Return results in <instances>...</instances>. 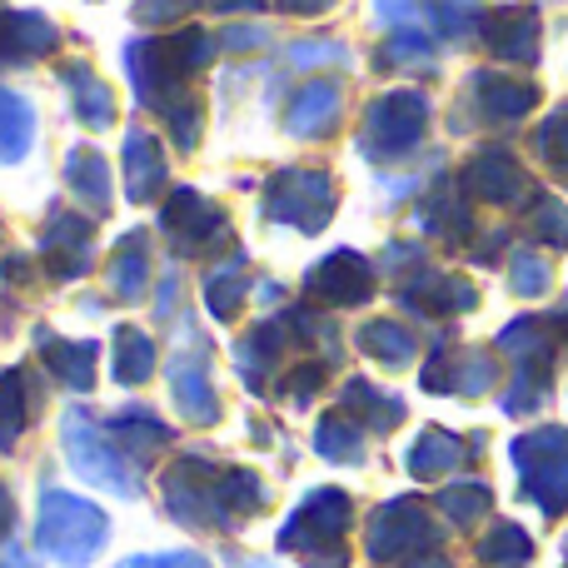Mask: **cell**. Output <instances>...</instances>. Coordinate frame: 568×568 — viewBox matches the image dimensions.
I'll use <instances>...</instances> for the list:
<instances>
[{
	"label": "cell",
	"instance_id": "cell-1",
	"mask_svg": "<svg viewBox=\"0 0 568 568\" xmlns=\"http://www.w3.org/2000/svg\"><path fill=\"white\" fill-rule=\"evenodd\" d=\"M105 534H110V524H105V514H100L95 504L70 499V494H55V489L40 499L36 544H40V554H50V559L90 564L100 554V544H105Z\"/></svg>",
	"mask_w": 568,
	"mask_h": 568
},
{
	"label": "cell",
	"instance_id": "cell-2",
	"mask_svg": "<svg viewBox=\"0 0 568 568\" xmlns=\"http://www.w3.org/2000/svg\"><path fill=\"white\" fill-rule=\"evenodd\" d=\"M65 454H70V464H75V474H85L100 489H115V494H125V499L140 489V484L130 479V469L120 464V454L100 439V429L85 414H70L65 419Z\"/></svg>",
	"mask_w": 568,
	"mask_h": 568
},
{
	"label": "cell",
	"instance_id": "cell-3",
	"mask_svg": "<svg viewBox=\"0 0 568 568\" xmlns=\"http://www.w3.org/2000/svg\"><path fill=\"white\" fill-rule=\"evenodd\" d=\"M344 524H349V499L334 489H320L294 514V524L284 529V544H329L344 534Z\"/></svg>",
	"mask_w": 568,
	"mask_h": 568
},
{
	"label": "cell",
	"instance_id": "cell-4",
	"mask_svg": "<svg viewBox=\"0 0 568 568\" xmlns=\"http://www.w3.org/2000/svg\"><path fill=\"white\" fill-rule=\"evenodd\" d=\"M30 145V105L0 90V160H16Z\"/></svg>",
	"mask_w": 568,
	"mask_h": 568
},
{
	"label": "cell",
	"instance_id": "cell-5",
	"mask_svg": "<svg viewBox=\"0 0 568 568\" xmlns=\"http://www.w3.org/2000/svg\"><path fill=\"white\" fill-rule=\"evenodd\" d=\"M125 150H130V190H135V200H145L165 180V160H160V150L145 135H130Z\"/></svg>",
	"mask_w": 568,
	"mask_h": 568
},
{
	"label": "cell",
	"instance_id": "cell-6",
	"mask_svg": "<svg viewBox=\"0 0 568 568\" xmlns=\"http://www.w3.org/2000/svg\"><path fill=\"white\" fill-rule=\"evenodd\" d=\"M65 175H70V185H75L80 195H90L95 205H105V200H110L105 160H100L95 150H75V155H70V165H65Z\"/></svg>",
	"mask_w": 568,
	"mask_h": 568
},
{
	"label": "cell",
	"instance_id": "cell-7",
	"mask_svg": "<svg viewBox=\"0 0 568 568\" xmlns=\"http://www.w3.org/2000/svg\"><path fill=\"white\" fill-rule=\"evenodd\" d=\"M115 344H120L115 374H120L125 384H140V379L150 374V364H155V349H150V339H145V334H135V329H120Z\"/></svg>",
	"mask_w": 568,
	"mask_h": 568
},
{
	"label": "cell",
	"instance_id": "cell-8",
	"mask_svg": "<svg viewBox=\"0 0 568 568\" xmlns=\"http://www.w3.org/2000/svg\"><path fill=\"white\" fill-rule=\"evenodd\" d=\"M20 424H26V394H20V374H0V444H16Z\"/></svg>",
	"mask_w": 568,
	"mask_h": 568
},
{
	"label": "cell",
	"instance_id": "cell-9",
	"mask_svg": "<svg viewBox=\"0 0 568 568\" xmlns=\"http://www.w3.org/2000/svg\"><path fill=\"white\" fill-rule=\"evenodd\" d=\"M175 394H180V409H185L190 419H200V424L215 419V399H210V389H205V379H200V374L190 379V374L180 369L175 374Z\"/></svg>",
	"mask_w": 568,
	"mask_h": 568
},
{
	"label": "cell",
	"instance_id": "cell-10",
	"mask_svg": "<svg viewBox=\"0 0 568 568\" xmlns=\"http://www.w3.org/2000/svg\"><path fill=\"white\" fill-rule=\"evenodd\" d=\"M75 100H80V120H85V125H105L110 120V90L85 80V70H75Z\"/></svg>",
	"mask_w": 568,
	"mask_h": 568
},
{
	"label": "cell",
	"instance_id": "cell-11",
	"mask_svg": "<svg viewBox=\"0 0 568 568\" xmlns=\"http://www.w3.org/2000/svg\"><path fill=\"white\" fill-rule=\"evenodd\" d=\"M55 364H60V374H65L75 389H90L95 384V349L90 344H75V349H60L55 354Z\"/></svg>",
	"mask_w": 568,
	"mask_h": 568
},
{
	"label": "cell",
	"instance_id": "cell-12",
	"mask_svg": "<svg viewBox=\"0 0 568 568\" xmlns=\"http://www.w3.org/2000/svg\"><path fill=\"white\" fill-rule=\"evenodd\" d=\"M320 444L324 454H334V459H354V454H359V439H354V429H344L339 419H324L320 424Z\"/></svg>",
	"mask_w": 568,
	"mask_h": 568
},
{
	"label": "cell",
	"instance_id": "cell-13",
	"mask_svg": "<svg viewBox=\"0 0 568 568\" xmlns=\"http://www.w3.org/2000/svg\"><path fill=\"white\" fill-rule=\"evenodd\" d=\"M120 568H210L200 554H150V559H125Z\"/></svg>",
	"mask_w": 568,
	"mask_h": 568
},
{
	"label": "cell",
	"instance_id": "cell-14",
	"mask_svg": "<svg viewBox=\"0 0 568 568\" xmlns=\"http://www.w3.org/2000/svg\"><path fill=\"white\" fill-rule=\"evenodd\" d=\"M10 529V499H6V489H0V534Z\"/></svg>",
	"mask_w": 568,
	"mask_h": 568
}]
</instances>
